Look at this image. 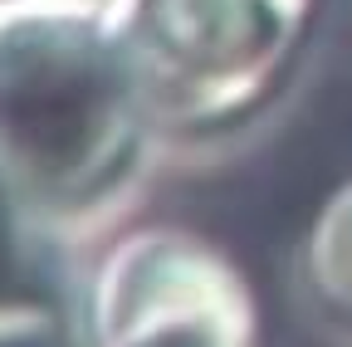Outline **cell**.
<instances>
[{"mask_svg": "<svg viewBox=\"0 0 352 347\" xmlns=\"http://www.w3.org/2000/svg\"><path fill=\"white\" fill-rule=\"evenodd\" d=\"M0 347H94L88 309L78 313L69 298L0 303Z\"/></svg>", "mask_w": 352, "mask_h": 347, "instance_id": "obj_6", "label": "cell"}, {"mask_svg": "<svg viewBox=\"0 0 352 347\" xmlns=\"http://www.w3.org/2000/svg\"><path fill=\"white\" fill-rule=\"evenodd\" d=\"M34 298H69V289L59 279L50 240H44V215L0 171V303Z\"/></svg>", "mask_w": 352, "mask_h": 347, "instance_id": "obj_5", "label": "cell"}, {"mask_svg": "<svg viewBox=\"0 0 352 347\" xmlns=\"http://www.w3.org/2000/svg\"><path fill=\"white\" fill-rule=\"evenodd\" d=\"M152 117L88 0H0V171L44 221L98 210L138 171Z\"/></svg>", "mask_w": 352, "mask_h": 347, "instance_id": "obj_1", "label": "cell"}, {"mask_svg": "<svg viewBox=\"0 0 352 347\" xmlns=\"http://www.w3.org/2000/svg\"><path fill=\"white\" fill-rule=\"evenodd\" d=\"M94 347H264L240 265L191 230L122 235L88 289Z\"/></svg>", "mask_w": 352, "mask_h": 347, "instance_id": "obj_3", "label": "cell"}, {"mask_svg": "<svg viewBox=\"0 0 352 347\" xmlns=\"http://www.w3.org/2000/svg\"><path fill=\"white\" fill-rule=\"evenodd\" d=\"M323 0H118L113 30L152 133L220 137L298 74Z\"/></svg>", "mask_w": 352, "mask_h": 347, "instance_id": "obj_2", "label": "cell"}, {"mask_svg": "<svg viewBox=\"0 0 352 347\" xmlns=\"http://www.w3.org/2000/svg\"><path fill=\"white\" fill-rule=\"evenodd\" d=\"M298 289L333 328L352 333V181L328 191L298 240Z\"/></svg>", "mask_w": 352, "mask_h": 347, "instance_id": "obj_4", "label": "cell"}]
</instances>
